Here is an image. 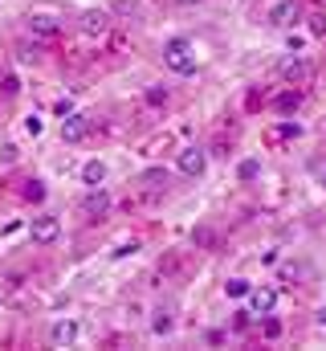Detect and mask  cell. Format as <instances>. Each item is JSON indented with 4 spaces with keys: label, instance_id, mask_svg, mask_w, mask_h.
Returning a JSON list of instances; mask_svg holds the SVG:
<instances>
[{
    "label": "cell",
    "instance_id": "7a4b0ae2",
    "mask_svg": "<svg viewBox=\"0 0 326 351\" xmlns=\"http://www.w3.org/2000/svg\"><path fill=\"white\" fill-rule=\"evenodd\" d=\"M298 21H302V4H298V0H269L265 25H273V29H294Z\"/></svg>",
    "mask_w": 326,
    "mask_h": 351
},
{
    "label": "cell",
    "instance_id": "52a82bcc",
    "mask_svg": "<svg viewBox=\"0 0 326 351\" xmlns=\"http://www.w3.org/2000/svg\"><path fill=\"white\" fill-rule=\"evenodd\" d=\"M78 29L86 37H102V33L110 29V12H106V8H86L78 16Z\"/></svg>",
    "mask_w": 326,
    "mask_h": 351
},
{
    "label": "cell",
    "instance_id": "d6986e66",
    "mask_svg": "<svg viewBox=\"0 0 326 351\" xmlns=\"http://www.w3.org/2000/svg\"><path fill=\"white\" fill-rule=\"evenodd\" d=\"M237 176H241L244 184H249V180H257V176H261V164H257V160H241V168H237Z\"/></svg>",
    "mask_w": 326,
    "mask_h": 351
},
{
    "label": "cell",
    "instance_id": "2e32d148",
    "mask_svg": "<svg viewBox=\"0 0 326 351\" xmlns=\"http://www.w3.org/2000/svg\"><path fill=\"white\" fill-rule=\"evenodd\" d=\"M171 323H175V319H171V311L160 306V311H155V319H151V331H155V335H167V331H171Z\"/></svg>",
    "mask_w": 326,
    "mask_h": 351
},
{
    "label": "cell",
    "instance_id": "6da1fadb",
    "mask_svg": "<svg viewBox=\"0 0 326 351\" xmlns=\"http://www.w3.org/2000/svg\"><path fill=\"white\" fill-rule=\"evenodd\" d=\"M163 66L171 70V74H196V45L188 41V37H171L167 45H163Z\"/></svg>",
    "mask_w": 326,
    "mask_h": 351
},
{
    "label": "cell",
    "instance_id": "30bf717a",
    "mask_svg": "<svg viewBox=\"0 0 326 351\" xmlns=\"http://www.w3.org/2000/svg\"><path fill=\"white\" fill-rule=\"evenodd\" d=\"M74 339H78V323L74 319H58L49 327V343L53 348H74Z\"/></svg>",
    "mask_w": 326,
    "mask_h": 351
},
{
    "label": "cell",
    "instance_id": "f1b7e54d",
    "mask_svg": "<svg viewBox=\"0 0 326 351\" xmlns=\"http://www.w3.org/2000/svg\"><path fill=\"white\" fill-rule=\"evenodd\" d=\"M314 323H318V327H326V306H318V315H314Z\"/></svg>",
    "mask_w": 326,
    "mask_h": 351
},
{
    "label": "cell",
    "instance_id": "ac0fdd59",
    "mask_svg": "<svg viewBox=\"0 0 326 351\" xmlns=\"http://www.w3.org/2000/svg\"><path fill=\"white\" fill-rule=\"evenodd\" d=\"M25 200L41 204V200H45V184H41V180H29V184H25Z\"/></svg>",
    "mask_w": 326,
    "mask_h": 351
},
{
    "label": "cell",
    "instance_id": "277c9868",
    "mask_svg": "<svg viewBox=\"0 0 326 351\" xmlns=\"http://www.w3.org/2000/svg\"><path fill=\"white\" fill-rule=\"evenodd\" d=\"M29 237H33V245H53L62 237V221L49 217V213H41V217L29 221Z\"/></svg>",
    "mask_w": 326,
    "mask_h": 351
},
{
    "label": "cell",
    "instance_id": "8992f818",
    "mask_svg": "<svg viewBox=\"0 0 326 351\" xmlns=\"http://www.w3.org/2000/svg\"><path fill=\"white\" fill-rule=\"evenodd\" d=\"M175 168L196 180V176L208 172V152H204V147H184V152H179V160H175Z\"/></svg>",
    "mask_w": 326,
    "mask_h": 351
},
{
    "label": "cell",
    "instance_id": "4fadbf2b",
    "mask_svg": "<svg viewBox=\"0 0 326 351\" xmlns=\"http://www.w3.org/2000/svg\"><path fill=\"white\" fill-rule=\"evenodd\" d=\"M82 180H86L90 188H102V180H106V164H102V160H90V164L82 168Z\"/></svg>",
    "mask_w": 326,
    "mask_h": 351
},
{
    "label": "cell",
    "instance_id": "9c48e42d",
    "mask_svg": "<svg viewBox=\"0 0 326 351\" xmlns=\"http://www.w3.org/2000/svg\"><path fill=\"white\" fill-rule=\"evenodd\" d=\"M86 135H90V119L78 114V110H70V114L62 119V139H66V143H82Z\"/></svg>",
    "mask_w": 326,
    "mask_h": 351
},
{
    "label": "cell",
    "instance_id": "7402d4cb",
    "mask_svg": "<svg viewBox=\"0 0 326 351\" xmlns=\"http://www.w3.org/2000/svg\"><path fill=\"white\" fill-rule=\"evenodd\" d=\"M310 33H314V37H326V12H314V16H310Z\"/></svg>",
    "mask_w": 326,
    "mask_h": 351
},
{
    "label": "cell",
    "instance_id": "603a6c76",
    "mask_svg": "<svg viewBox=\"0 0 326 351\" xmlns=\"http://www.w3.org/2000/svg\"><path fill=\"white\" fill-rule=\"evenodd\" d=\"M143 98H147L151 106H163V102H167V90H163V86H151L147 94H143Z\"/></svg>",
    "mask_w": 326,
    "mask_h": 351
},
{
    "label": "cell",
    "instance_id": "8fae6325",
    "mask_svg": "<svg viewBox=\"0 0 326 351\" xmlns=\"http://www.w3.org/2000/svg\"><path fill=\"white\" fill-rule=\"evenodd\" d=\"M29 33H33V37H41V41H49V37H58V33H62V25H58L53 16H45V12H33V16H29Z\"/></svg>",
    "mask_w": 326,
    "mask_h": 351
},
{
    "label": "cell",
    "instance_id": "44dd1931",
    "mask_svg": "<svg viewBox=\"0 0 326 351\" xmlns=\"http://www.w3.org/2000/svg\"><path fill=\"white\" fill-rule=\"evenodd\" d=\"M261 335H265V339H277V335H281V323H277V319H265V323H261Z\"/></svg>",
    "mask_w": 326,
    "mask_h": 351
},
{
    "label": "cell",
    "instance_id": "7c38bea8",
    "mask_svg": "<svg viewBox=\"0 0 326 351\" xmlns=\"http://www.w3.org/2000/svg\"><path fill=\"white\" fill-rule=\"evenodd\" d=\"M298 106H302V94H298V90H286V94L273 98V110H277V114H294Z\"/></svg>",
    "mask_w": 326,
    "mask_h": 351
},
{
    "label": "cell",
    "instance_id": "f546056e",
    "mask_svg": "<svg viewBox=\"0 0 326 351\" xmlns=\"http://www.w3.org/2000/svg\"><path fill=\"white\" fill-rule=\"evenodd\" d=\"M175 4H184V8H192V4H200V0H175Z\"/></svg>",
    "mask_w": 326,
    "mask_h": 351
},
{
    "label": "cell",
    "instance_id": "3957f363",
    "mask_svg": "<svg viewBox=\"0 0 326 351\" xmlns=\"http://www.w3.org/2000/svg\"><path fill=\"white\" fill-rule=\"evenodd\" d=\"M277 78H281V82H290V86H302V82H310V78H314V66H310L306 58L290 53V58H281V62H277Z\"/></svg>",
    "mask_w": 326,
    "mask_h": 351
},
{
    "label": "cell",
    "instance_id": "ffe728a7",
    "mask_svg": "<svg viewBox=\"0 0 326 351\" xmlns=\"http://www.w3.org/2000/svg\"><path fill=\"white\" fill-rule=\"evenodd\" d=\"M0 94H4V98H12V94H21V82H16L12 74H4V78H0Z\"/></svg>",
    "mask_w": 326,
    "mask_h": 351
},
{
    "label": "cell",
    "instance_id": "9a60e30c",
    "mask_svg": "<svg viewBox=\"0 0 326 351\" xmlns=\"http://www.w3.org/2000/svg\"><path fill=\"white\" fill-rule=\"evenodd\" d=\"M249 290H253V282H244V278H229L225 282V294L229 298H249Z\"/></svg>",
    "mask_w": 326,
    "mask_h": 351
},
{
    "label": "cell",
    "instance_id": "4dcf8cb0",
    "mask_svg": "<svg viewBox=\"0 0 326 351\" xmlns=\"http://www.w3.org/2000/svg\"><path fill=\"white\" fill-rule=\"evenodd\" d=\"M323 184H326V172H323Z\"/></svg>",
    "mask_w": 326,
    "mask_h": 351
},
{
    "label": "cell",
    "instance_id": "d4e9b609",
    "mask_svg": "<svg viewBox=\"0 0 326 351\" xmlns=\"http://www.w3.org/2000/svg\"><path fill=\"white\" fill-rule=\"evenodd\" d=\"M25 131H29V135H41V131H45V123H41L37 114H29V119H25Z\"/></svg>",
    "mask_w": 326,
    "mask_h": 351
},
{
    "label": "cell",
    "instance_id": "4316f807",
    "mask_svg": "<svg viewBox=\"0 0 326 351\" xmlns=\"http://www.w3.org/2000/svg\"><path fill=\"white\" fill-rule=\"evenodd\" d=\"M114 12H131V16H135L139 4H135V0H114Z\"/></svg>",
    "mask_w": 326,
    "mask_h": 351
},
{
    "label": "cell",
    "instance_id": "ba28073f",
    "mask_svg": "<svg viewBox=\"0 0 326 351\" xmlns=\"http://www.w3.org/2000/svg\"><path fill=\"white\" fill-rule=\"evenodd\" d=\"M273 306H277V290H269V286H253L249 290V315H273Z\"/></svg>",
    "mask_w": 326,
    "mask_h": 351
},
{
    "label": "cell",
    "instance_id": "5bb4252c",
    "mask_svg": "<svg viewBox=\"0 0 326 351\" xmlns=\"http://www.w3.org/2000/svg\"><path fill=\"white\" fill-rule=\"evenodd\" d=\"M139 184H143V188H151V192L167 188V168H147V172L139 176Z\"/></svg>",
    "mask_w": 326,
    "mask_h": 351
},
{
    "label": "cell",
    "instance_id": "83f0119b",
    "mask_svg": "<svg viewBox=\"0 0 326 351\" xmlns=\"http://www.w3.org/2000/svg\"><path fill=\"white\" fill-rule=\"evenodd\" d=\"M233 327H237V331H244V327H249V311H237V319H233Z\"/></svg>",
    "mask_w": 326,
    "mask_h": 351
},
{
    "label": "cell",
    "instance_id": "cb8c5ba5",
    "mask_svg": "<svg viewBox=\"0 0 326 351\" xmlns=\"http://www.w3.org/2000/svg\"><path fill=\"white\" fill-rule=\"evenodd\" d=\"M16 58H21V62H37V58H41V49H37V45H21V49H16Z\"/></svg>",
    "mask_w": 326,
    "mask_h": 351
},
{
    "label": "cell",
    "instance_id": "5b68a950",
    "mask_svg": "<svg viewBox=\"0 0 326 351\" xmlns=\"http://www.w3.org/2000/svg\"><path fill=\"white\" fill-rule=\"evenodd\" d=\"M78 213L86 217V221H102V217L110 213V192H106V188H90V192L82 196Z\"/></svg>",
    "mask_w": 326,
    "mask_h": 351
},
{
    "label": "cell",
    "instance_id": "484cf974",
    "mask_svg": "<svg viewBox=\"0 0 326 351\" xmlns=\"http://www.w3.org/2000/svg\"><path fill=\"white\" fill-rule=\"evenodd\" d=\"M192 241H196V245H212L216 237H212V229H196V233H192Z\"/></svg>",
    "mask_w": 326,
    "mask_h": 351
},
{
    "label": "cell",
    "instance_id": "e0dca14e",
    "mask_svg": "<svg viewBox=\"0 0 326 351\" xmlns=\"http://www.w3.org/2000/svg\"><path fill=\"white\" fill-rule=\"evenodd\" d=\"M302 135V123H277L273 127V139H298Z\"/></svg>",
    "mask_w": 326,
    "mask_h": 351
}]
</instances>
